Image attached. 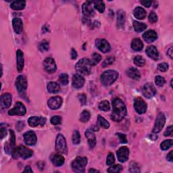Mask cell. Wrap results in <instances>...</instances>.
Here are the masks:
<instances>
[{
  "label": "cell",
  "instance_id": "f1b7e54d",
  "mask_svg": "<svg viewBox=\"0 0 173 173\" xmlns=\"http://www.w3.org/2000/svg\"><path fill=\"white\" fill-rule=\"evenodd\" d=\"M144 47V43L139 38H135L131 42V48L136 51H141Z\"/></svg>",
  "mask_w": 173,
  "mask_h": 173
},
{
  "label": "cell",
  "instance_id": "f6af8a7d",
  "mask_svg": "<svg viewBox=\"0 0 173 173\" xmlns=\"http://www.w3.org/2000/svg\"><path fill=\"white\" fill-rule=\"evenodd\" d=\"M60 83L63 85H66L68 83V75L62 73L59 76Z\"/></svg>",
  "mask_w": 173,
  "mask_h": 173
},
{
  "label": "cell",
  "instance_id": "be15d7a7",
  "mask_svg": "<svg viewBox=\"0 0 173 173\" xmlns=\"http://www.w3.org/2000/svg\"><path fill=\"white\" fill-rule=\"evenodd\" d=\"M23 172H33V170L31 169V166H27L25 167V169L24 170Z\"/></svg>",
  "mask_w": 173,
  "mask_h": 173
},
{
  "label": "cell",
  "instance_id": "9a60e30c",
  "mask_svg": "<svg viewBox=\"0 0 173 173\" xmlns=\"http://www.w3.org/2000/svg\"><path fill=\"white\" fill-rule=\"evenodd\" d=\"M24 141L27 145H34L36 144L37 139L34 132L30 131L24 134Z\"/></svg>",
  "mask_w": 173,
  "mask_h": 173
},
{
  "label": "cell",
  "instance_id": "6f0895ef",
  "mask_svg": "<svg viewBox=\"0 0 173 173\" xmlns=\"http://www.w3.org/2000/svg\"><path fill=\"white\" fill-rule=\"evenodd\" d=\"M0 130H1V139H2L6 135V134H7L6 128V127H3L2 126V124L1 128H0Z\"/></svg>",
  "mask_w": 173,
  "mask_h": 173
},
{
  "label": "cell",
  "instance_id": "7a4b0ae2",
  "mask_svg": "<svg viewBox=\"0 0 173 173\" xmlns=\"http://www.w3.org/2000/svg\"><path fill=\"white\" fill-rule=\"evenodd\" d=\"M118 77V72L114 70H108L102 73L100 76V81L104 86H110L114 83Z\"/></svg>",
  "mask_w": 173,
  "mask_h": 173
},
{
  "label": "cell",
  "instance_id": "2e32d148",
  "mask_svg": "<svg viewBox=\"0 0 173 173\" xmlns=\"http://www.w3.org/2000/svg\"><path fill=\"white\" fill-rule=\"evenodd\" d=\"M62 99L60 96L53 97L50 98L47 102V105L51 110H57L62 104Z\"/></svg>",
  "mask_w": 173,
  "mask_h": 173
},
{
  "label": "cell",
  "instance_id": "5b68a950",
  "mask_svg": "<svg viewBox=\"0 0 173 173\" xmlns=\"http://www.w3.org/2000/svg\"><path fill=\"white\" fill-rule=\"evenodd\" d=\"M87 158L78 156L72 162V168L74 172L79 173L85 172V167L87 164Z\"/></svg>",
  "mask_w": 173,
  "mask_h": 173
},
{
  "label": "cell",
  "instance_id": "ab89813d",
  "mask_svg": "<svg viewBox=\"0 0 173 173\" xmlns=\"http://www.w3.org/2000/svg\"><path fill=\"white\" fill-rule=\"evenodd\" d=\"M129 171L131 172H140L141 169L137 162H131L129 164Z\"/></svg>",
  "mask_w": 173,
  "mask_h": 173
},
{
  "label": "cell",
  "instance_id": "484cf974",
  "mask_svg": "<svg viewBox=\"0 0 173 173\" xmlns=\"http://www.w3.org/2000/svg\"><path fill=\"white\" fill-rule=\"evenodd\" d=\"M51 160L55 166H60L64 163V158L60 154H54L51 156Z\"/></svg>",
  "mask_w": 173,
  "mask_h": 173
},
{
  "label": "cell",
  "instance_id": "cb8c5ba5",
  "mask_svg": "<svg viewBox=\"0 0 173 173\" xmlns=\"http://www.w3.org/2000/svg\"><path fill=\"white\" fill-rule=\"evenodd\" d=\"M16 59H17V70L18 72H22L24 68V55L23 52L21 50H18L16 52Z\"/></svg>",
  "mask_w": 173,
  "mask_h": 173
},
{
  "label": "cell",
  "instance_id": "d6a6232c",
  "mask_svg": "<svg viewBox=\"0 0 173 173\" xmlns=\"http://www.w3.org/2000/svg\"><path fill=\"white\" fill-rule=\"evenodd\" d=\"M133 27L135 31L137 33H141L142 31H145L147 29V25L143 23H140V22L138 21H133Z\"/></svg>",
  "mask_w": 173,
  "mask_h": 173
},
{
  "label": "cell",
  "instance_id": "8fae6325",
  "mask_svg": "<svg viewBox=\"0 0 173 173\" xmlns=\"http://www.w3.org/2000/svg\"><path fill=\"white\" fill-rule=\"evenodd\" d=\"M142 93L144 97L149 99L155 96V93H156V89L151 83H146L143 86Z\"/></svg>",
  "mask_w": 173,
  "mask_h": 173
},
{
  "label": "cell",
  "instance_id": "5bb4252c",
  "mask_svg": "<svg viewBox=\"0 0 173 173\" xmlns=\"http://www.w3.org/2000/svg\"><path fill=\"white\" fill-rule=\"evenodd\" d=\"M93 1H87L83 3V13L86 17H93L96 14L92 4Z\"/></svg>",
  "mask_w": 173,
  "mask_h": 173
},
{
  "label": "cell",
  "instance_id": "60d3db41",
  "mask_svg": "<svg viewBox=\"0 0 173 173\" xmlns=\"http://www.w3.org/2000/svg\"><path fill=\"white\" fill-rule=\"evenodd\" d=\"M172 145V139H167L164 141L161 145H160V148L162 150H167L169 148H170Z\"/></svg>",
  "mask_w": 173,
  "mask_h": 173
},
{
  "label": "cell",
  "instance_id": "6125c7cd",
  "mask_svg": "<svg viewBox=\"0 0 173 173\" xmlns=\"http://www.w3.org/2000/svg\"><path fill=\"white\" fill-rule=\"evenodd\" d=\"M172 47H170V48L168 49V51H167V55L169 56V57L172 59Z\"/></svg>",
  "mask_w": 173,
  "mask_h": 173
},
{
  "label": "cell",
  "instance_id": "ffe728a7",
  "mask_svg": "<svg viewBox=\"0 0 173 173\" xmlns=\"http://www.w3.org/2000/svg\"><path fill=\"white\" fill-rule=\"evenodd\" d=\"M85 84V79L83 76L79 74H75L72 76V86L75 89L83 87Z\"/></svg>",
  "mask_w": 173,
  "mask_h": 173
},
{
  "label": "cell",
  "instance_id": "30bf717a",
  "mask_svg": "<svg viewBox=\"0 0 173 173\" xmlns=\"http://www.w3.org/2000/svg\"><path fill=\"white\" fill-rule=\"evenodd\" d=\"M43 68H44L45 71L50 74L55 72L57 69L55 62L52 58H46L45 59L44 62H43Z\"/></svg>",
  "mask_w": 173,
  "mask_h": 173
},
{
  "label": "cell",
  "instance_id": "e7e4bbea",
  "mask_svg": "<svg viewBox=\"0 0 173 173\" xmlns=\"http://www.w3.org/2000/svg\"><path fill=\"white\" fill-rule=\"evenodd\" d=\"M89 172H99L97 170H95V169H90L89 170Z\"/></svg>",
  "mask_w": 173,
  "mask_h": 173
},
{
  "label": "cell",
  "instance_id": "277c9868",
  "mask_svg": "<svg viewBox=\"0 0 173 173\" xmlns=\"http://www.w3.org/2000/svg\"><path fill=\"white\" fill-rule=\"evenodd\" d=\"M92 65L90 60L87 58H83L78 62L75 66L76 71L81 75H88L91 73Z\"/></svg>",
  "mask_w": 173,
  "mask_h": 173
},
{
  "label": "cell",
  "instance_id": "836d02e7",
  "mask_svg": "<svg viewBox=\"0 0 173 173\" xmlns=\"http://www.w3.org/2000/svg\"><path fill=\"white\" fill-rule=\"evenodd\" d=\"M93 6H94V8L100 13H103L105 11L106 6L104 2L103 1H99V0H97V1H94Z\"/></svg>",
  "mask_w": 173,
  "mask_h": 173
},
{
  "label": "cell",
  "instance_id": "7c38bea8",
  "mask_svg": "<svg viewBox=\"0 0 173 173\" xmlns=\"http://www.w3.org/2000/svg\"><path fill=\"white\" fill-rule=\"evenodd\" d=\"M16 86L19 93H23L27 88V80L23 75H19L16 78Z\"/></svg>",
  "mask_w": 173,
  "mask_h": 173
},
{
  "label": "cell",
  "instance_id": "4fadbf2b",
  "mask_svg": "<svg viewBox=\"0 0 173 173\" xmlns=\"http://www.w3.org/2000/svg\"><path fill=\"white\" fill-rule=\"evenodd\" d=\"M12 96L10 93H4L1 96L0 98V106H1L2 110H4L10 107L12 103Z\"/></svg>",
  "mask_w": 173,
  "mask_h": 173
},
{
  "label": "cell",
  "instance_id": "74e56055",
  "mask_svg": "<svg viewBox=\"0 0 173 173\" xmlns=\"http://www.w3.org/2000/svg\"><path fill=\"white\" fill-rule=\"evenodd\" d=\"M110 103L107 100L102 101L99 104V109L102 111H109L110 110Z\"/></svg>",
  "mask_w": 173,
  "mask_h": 173
},
{
  "label": "cell",
  "instance_id": "f546056e",
  "mask_svg": "<svg viewBox=\"0 0 173 173\" xmlns=\"http://www.w3.org/2000/svg\"><path fill=\"white\" fill-rule=\"evenodd\" d=\"M125 23V13L120 10L117 12V27L118 28H123Z\"/></svg>",
  "mask_w": 173,
  "mask_h": 173
},
{
  "label": "cell",
  "instance_id": "b9f144b4",
  "mask_svg": "<svg viewBox=\"0 0 173 173\" xmlns=\"http://www.w3.org/2000/svg\"><path fill=\"white\" fill-rule=\"evenodd\" d=\"M72 143L75 145L79 144L81 141V135L78 131H75L72 134Z\"/></svg>",
  "mask_w": 173,
  "mask_h": 173
},
{
  "label": "cell",
  "instance_id": "f907efd6",
  "mask_svg": "<svg viewBox=\"0 0 173 173\" xmlns=\"http://www.w3.org/2000/svg\"><path fill=\"white\" fill-rule=\"evenodd\" d=\"M148 19H149V21L150 22V23H155V22H157V20H158L157 14H155L154 12H150V14L148 16Z\"/></svg>",
  "mask_w": 173,
  "mask_h": 173
},
{
  "label": "cell",
  "instance_id": "52a82bcc",
  "mask_svg": "<svg viewBox=\"0 0 173 173\" xmlns=\"http://www.w3.org/2000/svg\"><path fill=\"white\" fill-rule=\"evenodd\" d=\"M165 123H166L165 116H164L163 113H159L157 116L156 119H155L152 132L154 133H158L160 132L162 130L164 124H165Z\"/></svg>",
  "mask_w": 173,
  "mask_h": 173
},
{
  "label": "cell",
  "instance_id": "7bdbcfd3",
  "mask_svg": "<svg viewBox=\"0 0 173 173\" xmlns=\"http://www.w3.org/2000/svg\"><path fill=\"white\" fill-rule=\"evenodd\" d=\"M123 169V166L120 165V164H116V165L110 167L109 169L107 170L108 172L110 173H118Z\"/></svg>",
  "mask_w": 173,
  "mask_h": 173
},
{
  "label": "cell",
  "instance_id": "603a6c76",
  "mask_svg": "<svg viewBox=\"0 0 173 173\" xmlns=\"http://www.w3.org/2000/svg\"><path fill=\"white\" fill-rule=\"evenodd\" d=\"M85 135L88 140V144L91 149H93L96 145V138L94 133L91 130H86Z\"/></svg>",
  "mask_w": 173,
  "mask_h": 173
},
{
  "label": "cell",
  "instance_id": "94428289",
  "mask_svg": "<svg viewBox=\"0 0 173 173\" xmlns=\"http://www.w3.org/2000/svg\"><path fill=\"white\" fill-rule=\"evenodd\" d=\"M172 154H173V151H170V152H169V154H168L167 155V158H166L167 160L170 162H172V161H173V155H172Z\"/></svg>",
  "mask_w": 173,
  "mask_h": 173
},
{
  "label": "cell",
  "instance_id": "816d5d0a",
  "mask_svg": "<svg viewBox=\"0 0 173 173\" xmlns=\"http://www.w3.org/2000/svg\"><path fill=\"white\" fill-rule=\"evenodd\" d=\"M158 69L161 72H166L168 69V64L167 63L159 64L158 66Z\"/></svg>",
  "mask_w": 173,
  "mask_h": 173
},
{
  "label": "cell",
  "instance_id": "8992f818",
  "mask_svg": "<svg viewBox=\"0 0 173 173\" xmlns=\"http://www.w3.org/2000/svg\"><path fill=\"white\" fill-rule=\"evenodd\" d=\"M55 149L57 152L62 154H66L68 151L67 144L65 137L62 134H58L55 140Z\"/></svg>",
  "mask_w": 173,
  "mask_h": 173
},
{
  "label": "cell",
  "instance_id": "d4e9b609",
  "mask_svg": "<svg viewBox=\"0 0 173 173\" xmlns=\"http://www.w3.org/2000/svg\"><path fill=\"white\" fill-rule=\"evenodd\" d=\"M12 24L16 33L20 34L23 29V24L22 20L19 18H14L12 20Z\"/></svg>",
  "mask_w": 173,
  "mask_h": 173
},
{
  "label": "cell",
  "instance_id": "44dd1931",
  "mask_svg": "<svg viewBox=\"0 0 173 173\" xmlns=\"http://www.w3.org/2000/svg\"><path fill=\"white\" fill-rule=\"evenodd\" d=\"M143 38H144V41L147 43H152L155 40L157 39L158 34L157 33L154 31V30H149V31L144 33V34H143Z\"/></svg>",
  "mask_w": 173,
  "mask_h": 173
},
{
  "label": "cell",
  "instance_id": "11a10c76",
  "mask_svg": "<svg viewBox=\"0 0 173 173\" xmlns=\"http://www.w3.org/2000/svg\"><path fill=\"white\" fill-rule=\"evenodd\" d=\"M116 135H117V136L118 137L119 139L122 144H127V139L126 135H124V134H122V133H117Z\"/></svg>",
  "mask_w": 173,
  "mask_h": 173
},
{
  "label": "cell",
  "instance_id": "83f0119b",
  "mask_svg": "<svg viewBox=\"0 0 173 173\" xmlns=\"http://www.w3.org/2000/svg\"><path fill=\"white\" fill-rule=\"evenodd\" d=\"M133 14L136 18L139 20H143L146 16V11L141 7H137L133 12Z\"/></svg>",
  "mask_w": 173,
  "mask_h": 173
},
{
  "label": "cell",
  "instance_id": "db71d44e",
  "mask_svg": "<svg viewBox=\"0 0 173 173\" xmlns=\"http://www.w3.org/2000/svg\"><path fill=\"white\" fill-rule=\"evenodd\" d=\"M78 98H79V101L81 103V105H85L86 104V96L85 94H80L79 95V96H78Z\"/></svg>",
  "mask_w": 173,
  "mask_h": 173
},
{
  "label": "cell",
  "instance_id": "681fc988",
  "mask_svg": "<svg viewBox=\"0 0 173 173\" xmlns=\"http://www.w3.org/2000/svg\"><path fill=\"white\" fill-rule=\"evenodd\" d=\"M10 145L12 147V148L14 149V146H15V143H16L15 134H14V132L12 130H10Z\"/></svg>",
  "mask_w": 173,
  "mask_h": 173
},
{
  "label": "cell",
  "instance_id": "4dcf8cb0",
  "mask_svg": "<svg viewBox=\"0 0 173 173\" xmlns=\"http://www.w3.org/2000/svg\"><path fill=\"white\" fill-rule=\"evenodd\" d=\"M26 6V2L25 1H14L11 3V8L14 10H23Z\"/></svg>",
  "mask_w": 173,
  "mask_h": 173
},
{
  "label": "cell",
  "instance_id": "e575fe53",
  "mask_svg": "<svg viewBox=\"0 0 173 173\" xmlns=\"http://www.w3.org/2000/svg\"><path fill=\"white\" fill-rule=\"evenodd\" d=\"M97 123L99 124V126H101L102 127L104 128L107 129L110 127V123L107 122L106 119L102 117V116L100 115H99L97 116Z\"/></svg>",
  "mask_w": 173,
  "mask_h": 173
},
{
  "label": "cell",
  "instance_id": "7dc6e473",
  "mask_svg": "<svg viewBox=\"0 0 173 173\" xmlns=\"http://www.w3.org/2000/svg\"><path fill=\"white\" fill-rule=\"evenodd\" d=\"M115 162L114 155L112 153H110L107 155V160H106V164L107 166H112Z\"/></svg>",
  "mask_w": 173,
  "mask_h": 173
},
{
  "label": "cell",
  "instance_id": "1f68e13d",
  "mask_svg": "<svg viewBox=\"0 0 173 173\" xmlns=\"http://www.w3.org/2000/svg\"><path fill=\"white\" fill-rule=\"evenodd\" d=\"M47 90L51 93H57L60 91V86L57 83L50 82L47 85Z\"/></svg>",
  "mask_w": 173,
  "mask_h": 173
},
{
  "label": "cell",
  "instance_id": "d6986e66",
  "mask_svg": "<svg viewBox=\"0 0 173 173\" xmlns=\"http://www.w3.org/2000/svg\"><path fill=\"white\" fill-rule=\"evenodd\" d=\"M46 123V119L42 117H37V116H32L28 120V123L31 127H36L38 125L44 126Z\"/></svg>",
  "mask_w": 173,
  "mask_h": 173
},
{
  "label": "cell",
  "instance_id": "e0dca14e",
  "mask_svg": "<svg viewBox=\"0 0 173 173\" xmlns=\"http://www.w3.org/2000/svg\"><path fill=\"white\" fill-rule=\"evenodd\" d=\"M118 161L120 162H124L128 160L129 155V149L127 147H122L116 152Z\"/></svg>",
  "mask_w": 173,
  "mask_h": 173
},
{
  "label": "cell",
  "instance_id": "c3c4849f",
  "mask_svg": "<svg viewBox=\"0 0 173 173\" xmlns=\"http://www.w3.org/2000/svg\"><path fill=\"white\" fill-rule=\"evenodd\" d=\"M51 123L54 125H58L62 123V118L60 116H54L51 118Z\"/></svg>",
  "mask_w": 173,
  "mask_h": 173
},
{
  "label": "cell",
  "instance_id": "9f6ffc18",
  "mask_svg": "<svg viewBox=\"0 0 173 173\" xmlns=\"http://www.w3.org/2000/svg\"><path fill=\"white\" fill-rule=\"evenodd\" d=\"M172 125H170V126L168 127L166 130V131L164 132V136L165 137H168V136H171L172 135Z\"/></svg>",
  "mask_w": 173,
  "mask_h": 173
},
{
  "label": "cell",
  "instance_id": "ba28073f",
  "mask_svg": "<svg viewBox=\"0 0 173 173\" xmlns=\"http://www.w3.org/2000/svg\"><path fill=\"white\" fill-rule=\"evenodd\" d=\"M26 112H27V109L23 103H22L20 102L16 103L14 107L8 111V114L10 116H24Z\"/></svg>",
  "mask_w": 173,
  "mask_h": 173
},
{
  "label": "cell",
  "instance_id": "8d00e7d4",
  "mask_svg": "<svg viewBox=\"0 0 173 173\" xmlns=\"http://www.w3.org/2000/svg\"><path fill=\"white\" fill-rule=\"evenodd\" d=\"M91 117L90 112L87 110H84L82 112V113L80 115V120L82 123H86L89 120Z\"/></svg>",
  "mask_w": 173,
  "mask_h": 173
},
{
  "label": "cell",
  "instance_id": "4316f807",
  "mask_svg": "<svg viewBox=\"0 0 173 173\" xmlns=\"http://www.w3.org/2000/svg\"><path fill=\"white\" fill-rule=\"evenodd\" d=\"M127 75L134 80H139L141 78V74L139 71L135 68H131L127 70Z\"/></svg>",
  "mask_w": 173,
  "mask_h": 173
},
{
  "label": "cell",
  "instance_id": "7402d4cb",
  "mask_svg": "<svg viewBox=\"0 0 173 173\" xmlns=\"http://www.w3.org/2000/svg\"><path fill=\"white\" fill-rule=\"evenodd\" d=\"M145 52L147 55H148V57L151 58L154 60H158L159 59V53L158 51L157 50V48L154 45H149L147 47Z\"/></svg>",
  "mask_w": 173,
  "mask_h": 173
},
{
  "label": "cell",
  "instance_id": "680465c9",
  "mask_svg": "<svg viewBox=\"0 0 173 173\" xmlns=\"http://www.w3.org/2000/svg\"><path fill=\"white\" fill-rule=\"evenodd\" d=\"M141 3L143 6H144L146 8H149L151 6V4H152V2L145 0V1H141Z\"/></svg>",
  "mask_w": 173,
  "mask_h": 173
},
{
  "label": "cell",
  "instance_id": "ac0fdd59",
  "mask_svg": "<svg viewBox=\"0 0 173 173\" xmlns=\"http://www.w3.org/2000/svg\"><path fill=\"white\" fill-rule=\"evenodd\" d=\"M96 45L97 48L103 53L109 52L111 50L110 43L106 39H97L96 41Z\"/></svg>",
  "mask_w": 173,
  "mask_h": 173
},
{
  "label": "cell",
  "instance_id": "6da1fadb",
  "mask_svg": "<svg viewBox=\"0 0 173 173\" xmlns=\"http://www.w3.org/2000/svg\"><path fill=\"white\" fill-rule=\"evenodd\" d=\"M113 110L111 114V119L115 122H120L127 115V110L124 102L119 98H115L112 100Z\"/></svg>",
  "mask_w": 173,
  "mask_h": 173
},
{
  "label": "cell",
  "instance_id": "f35d334b",
  "mask_svg": "<svg viewBox=\"0 0 173 173\" xmlns=\"http://www.w3.org/2000/svg\"><path fill=\"white\" fill-rule=\"evenodd\" d=\"M134 64L137 66H144L145 64V60L142 56L137 55L136 57L134 58Z\"/></svg>",
  "mask_w": 173,
  "mask_h": 173
},
{
  "label": "cell",
  "instance_id": "f5cc1de1",
  "mask_svg": "<svg viewBox=\"0 0 173 173\" xmlns=\"http://www.w3.org/2000/svg\"><path fill=\"white\" fill-rule=\"evenodd\" d=\"M114 62V58L109 57L108 58H107L104 62H103V63L102 64V66L103 67H106V66H108V65L112 64V63H113Z\"/></svg>",
  "mask_w": 173,
  "mask_h": 173
},
{
  "label": "cell",
  "instance_id": "d590c367",
  "mask_svg": "<svg viewBox=\"0 0 173 173\" xmlns=\"http://www.w3.org/2000/svg\"><path fill=\"white\" fill-rule=\"evenodd\" d=\"M101 60H102V56L100 55L97 53H94L92 55V60H89L92 66H96V64H97L99 62L101 61Z\"/></svg>",
  "mask_w": 173,
  "mask_h": 173
},
{
  "label": "cell",
  "instance_id": "9c48e42d",
  "mask_svg": "<svg viewBox=\"0 0 173 173\" xmlns=\"http://www.w3.org/2000/svg\"><path fill=\"white\" fill-rule=\"evenodd\" d=\"M147 103L141 97H137L134 100V107L138 114H144L147 110Z\"/></svg>",
  "mask_w": 173,
  "mask_h": 173
},
{
  "label": "cell",
  "instance_id": "91938a15",
  "mask_svg": "<svg viewBox=\"0 0 173 173\" xmlns=\"http://www.w3.org/2000/svg\"><path fill=\"white\" fill-rule=\"evenodd\" d=\"M71 55V58L72 60H75L77 58V52L76 51V50H75V49L73 48L72 49Z\"/></svg>",
  "mask_w": 173,
  "mask_h": 173
},
{
  "label": "cell",
  "instance_id": "3957f363",
  "mask_svg": "<svg viewBox=\"0 0 173 173\" xmlns=\"http://www.w3.org/2000/svg\"><path fill=\"white\" fill-rule=\"evenodd\" d=\"M33 151L27 148V147L23 145H20L18 148H14L12 151V156L14 158H18V157H21L23 159H27L32 156Z\"/></svg>",
  "mask_w": 173,
  "mask_h": 173
},
{
  "label": "cell",
  "instance_id": "bcb514c9",
  "mask_svg": "<svg viewBox=\"0 0 173 173\" xmlns=\"http://www.w3.org/2000/svg\"><path fill=\"white\" fill-rule=\"evenodd\" d=\"M155 83L158 86H162L165 84L166 81L164 77L158 75L155 77Z\"/></svg>",
  "mask_w": 173,
  "mask_h": 173
},
{
  "label": "cell",
  "instance_id": "ee69618b",
  "mask_svg": "<svg viewBox=\"0 0 173 173\" xmlns=\"http://www.w3.org/2000/svg\"><path fill=\"white\" fill-rule=\"evenodd\" d=\"M49 49H50V44L48 42L45 40L41 42L39 45V50L41 51H42V52H45V51L49 50Z\"/></svg>",
  "mask_w": 173,
  "mask_h": 173
}]
</instances>
